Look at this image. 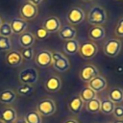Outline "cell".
I'll list each match as a JSON object with an SVG mask.
<instances>
[{"mask_svg":"<svg viewBox=\"0 0 123 123\" xmlns=\"http://www.w3.org/2000/svg\"><path fill=\"white\" fill-rule=\"evenodd\" d=\"M107 20V12L101 6H93L87 14V21L91 26H102Z\"/></svg>","mask_w":123,"mask_h":123,"instance_id":"obj_1","label":"cell"},{"mask_svg":"<svg viewBox=\"0 0 123 123\" xmlns=\"http://www.w3.org/2000/svg\"><path fill=\"white\" fill-rule=\"evenodd\" d=\"M52 65L59 72H64L69 69L70 62L68 59L61 52L55 51L52 53Z\"/></svg>","mask_w":123,"mask_h":123,"instance_id":"obj_2","label":"cell"},{"mask_svg":"<svg viewBox=\"0 0 123 123\" xmlns=\"http://www.w3.org/2000/svg\"><path fill=\"white\" fill-rule=\"evenodd\" d=\"M57 111L55 102L52 99L46 98L40 100L37 105V111L42 116H50Z\"/></svg>","mask_w":123,"mask_h":123,"instance_id":"obj_3","label":"cell"},{"mask_svg":"<svg viewBox=\"0 0 123 123\" xmlns=\"http://www.w3.org/2000/svg\"><path fill=\"white\" fill-rule=\"evenodd\" d=\"M18 79L22 84L25 85H35L38 80V73L36 68L34 67H27L24 68L19 72Z\"/></svg>","mask_w":123,"mask_h":123,"instance_id":"obj_4","label":"cell"},{"mask_svg":"<svg viewBox=\"0 0 123 123\" xmlns=\"http://www.w3.org/2000/svg\"><path fill=\"white\" fill-rule=\"evenodd\" d=\"M121 47H122V43L119 39L111 38L105 42L103 51H104L105 55L108 56L109 58H115L120 53Z\"/></svg>","mask_w":123,"mask_h":123,"instance_id":"obj_5","label":"cell"},{"mask_svg":"<svg viewBox=\"0 0 123 123\" xmlns=\"http://www.w3.org/2000/svg\"><path fill=\"white\" fill-rule=\"evenodd\" d=\"M78 52L83 59L89 60L97 54L98 47L93 41H85L79 45Z\"/></svg>","mask_w":123,"mask_h":123,"instance_id":"obj_6","label":"cell"},{"mask_svg":"<svg viewBox=\"0 0 123 123\" xmlns=\"http://www.w3.org/2000/svg\"><path fill=\"white\" fill-rule=\"evenodd\" d=\"M86 14L82 8L80 7H72L67 14H66V20L70 25H79L85 20Z\"/></svg>","mask_w":123,"mask_h":123,"instance_id":"obj_7","label":"cell"},{"mask_svg":"<svg viewBox=\"0 0 123 123\" xmlns=\"http://www.w3.org/2000/svg\"><path fill=\"white\" fill-rule=\"evenodd\" d=\"M34 59H35L36 64L38 67L46 68L52 65V53L49 50H46V49L39 50L36 54Z\"/></svg>","mask_w":123,"mask_h":123,"instance_id":"obj_8","label":"cell"},{"mask_svg":"<svg viewBox=\"0 0 123 123\" xmlns=\"http://www.w3.org/2000/svg\"><path fill=\"white\" fill-rule=\"evenodd\" d=\"M21 18H23L24 20H33L36 18V16L37 15L38 10H37V6L30 3V2H26L24 4H22V6L20 7L19 10Z\"/></svg>","mask_w":123,"mask_h":123,"instance_id":"obj_9","label":"cell"},{"mask_svg":"<svg viewBox=\"0 0 123 123\" xmlns=\"http://www.w3.org/2000/svg\"><path fill=\"white\" fill-rule=\"evenodd\" d=\"M97 75H99L98 68L94 64H91V63L84 65L79 72V78L83 82H86V83H88L91 79H93Z\"/></svg>","mask_w":123,"mask_h":123,"instance_id":"obj_10","label":"cell"},{"mask_svg":"<svg viewBox=\"0 0 123 123\" xmlns=\"http://www.w3.org/2000/svg\"><path fill=\"white\" fill-rule=\"evenodd\" d=\"M5 62H6V63L9 66L17 67V66H19L22 63L23 59H22L21 54H20L19 51L11 50V51H9L7 53V55L5 57Z\"/></svg>","mask_w":123,"mask_h":123,"instance_id":"obj_11","label":"cell"},{"mask_svg":"<svg viewBox=\"0 0 123 123\" xmlns=\"http://www.w3.org/2000/svg\"><path fill=\"white\" fill-rule=\"evenodd\" d=\"M42 27L49 34H53V33L58 32L61 29L62 23H61V20L57 16H49L44 20Z\"/></svg>","mask_w":123,"mask_h":123,"instance_id":"obj_12","label":"cell"},{"mask_svg":"<svg viewBox=\"0 0 123 123\" xmlns=\"http://www.w3.org/2000/svg\"><path fill=\"white\" fill-rule=\"evenodd\" d=\"M58 33H59V37L64 41L69 40V39H74L77 36L76 29L70 24L61 27V29L58 31Z\"/></svg>","mask_w":123,"mask_h":123,"instance_id":"obj_13","label":"cell"},{"mask_svg":"<svg viewBox=\"0 0 123 123\" xmlns=\"http://www.w3.org/2000/svg\"><path fill=\"white\" fill-rule=\"evenodd\" d=\"M44 88L49 92H58L62 88V81L58 76H50L44 83Z\"/></svg>","mask_w":123,"mask_h":123,"instance_id":"obj_14","label":"cell"},{"mask_svg":"<svg viewBox=\"0 0 123 123\" xmlns=\"http://www.w3.org/2000/svg\"><path fill=\"white\" fill-rule=\"evenodd\" d=\"M87 84H88L87 86L90 87L94 92L103 91L107 87V81L101 75H97L96 77H94L93 79H91Z\"/></svg>","mask_w":123,"mask_h":123,"instance_id":"obj_15","label":"cell"},{"mask_svg":"<svg viewBox=\"0 0 123 123\" xmlns=\"http://www.w3.org/2000/svg\"><path fill=\"white\" fill-rule=\"evenodd\" d=\"M106 37V31L103 26H92L88 30V37L91 41L97 42L104 39Z\"/></svg>","mask_w":123,"mask_h":123,"instance_id":"obj_16","label":"cell"},{"mask_svg":"<svg viewBox=\"0 0 123 123\" xmlns=\"http://www.w3.org/2000/svg\"><path fill=\"white\" fill-rule=\"evenodd\" d=\"M12 34L14 35H21L22 33H24L27 29L28 23L26 20H24L23 18H18L15 17L12 20V22L10 23Z\"/></svg>","mask_w":123,"mask_h":123,"instance_id":"obj_17","label":"cell"},{"mask_svg":"<svg viewBox=\"0 0 123 123\" xmlns=\"http://www.w3.org/2000/svg\"><path fill=\"white\" fill-rule=\"evenodd\" d=\"M0 119L5 123H14L17 119V112L13 108H6L1 111Z\"/></svg>","mask_w":123,"mask_h":123,"instance_id":"obj_18","label":"cell"},{"mask_svg":"<svg viewBox=\"0 0 123 123\" xmlns=\"http://www.w3.org/2000/svg\"><path fill=\"white\" fill-rule=\"evenodd\" d=\"M68 109L72 113H79L81 112L83 107H84V102L80 98L79 95H74L72 96L69 101H68Z\"/></svg>","mask_w":123,"mask_h":123,"instance_id":"obj_19","label":"cell"},{"mask_svg":"<svg viewBox=\"0 0 123 123\" xmlns=\"http://www.w3.org/2000/svg\"><path fill=\"white\" fill-rule=\"evenodd\" d=\"M16 92L12 89L7 88L0 92V103L5 105H11L16 100Z\"/></svg>","mask_w":123,"mask_h":123,"instance_id":"obj_20","label":"cell"},{"mask_svg":"<svg viewBox=\"0 0 123 123\" xmlns=\"http://www.w3.org/2000/svg\"><path fill=\"white\" fill-rule=\"evenodd\" d=\"M36 37L34 36V34H32L31 32H24L21 35H19V44L21 47L23 48H28V47H32L35 43Z\"/></svg>","mask_w":123,"mask_h":123,"instance_id":"obj_21","label":"cell"},{"mask_svg":"<svg viewBox=\"0 0 123 123\" xmlns=\"http://www.w3.org/2000/svg\"><path fill=\"white\" fill-rule=\"evenodd\" d=\"M108 99L111 100L114 105L121 104L123 102V89L120 87H111L108 93Z\"/></svg>","mask_w":123,"mask_h":123,"instance_id":"obj_22","label":"cell"},{"mask_svg":"<svg viewBox=\"0 0 123 123\" xmlns=\"http://www.w3.org/2000/svg\"><path fill=\"white\" fill-rule=\"evenodd\" d=\"M79 41L74 39H69V40H65L63 42L62 45V50L65 54L67 55H75L78 53V49H79Z\"/></svg>","mask_w":123,"mask_h":123,"instance_id":"obj_23","label":"cell"},{"mask_svg":"<svg viewBox=\"0 0 123 123\" xmlns=\"http://www.w3.org/2000/svg\"><path fill=\"white\" fill-rule=\"evenodd\" d=\"M100 105H101L100 100L95 97V98H93V99H91L86 103V110L89 113L96 114V113L100 112Z\"/></svg>","mask_w":123,"mask_h":123,"instance_id":"obj_24","label":"cell"},{"mask_svg":"<svg viewBox=\"0 0 123 123\" xmlns=\"http://www.w3.org/2000/svg\"><path fill=\"white\" fill-rule=\"evenodd\" d=\"M100 111L104 114H111L112 111H113V109H114V104L109 100L108 98H105V99H102V101H100Z\"/></svg>","mask_w":123,"mask_h":123,"instance_id":"obj_25","label":"cell"},{"mask_svg":"<svg viewBox=\"0 0 123 123\" xmlns=\"http://www.w3.org/2000/svg\"><path fill=\"white\" fill-rule=\"evenodd\" d=\"M79 96H80V98L82 99V101L84 103H86L89 100H91V99H93V98L96 97V92H94L90 87L85 86V87H83L81 89Z\"/></svg>","mask_w":123,"mask_h":123,"instance_id":"obj_26","label":"cell"},{"mask_svg":"<svg viewBox=\"0 0 123 123\" xmlns=\"http://www.w3.org/2000/svg\"><path fill=\"white\" fill-rule=\"evenodd\" d=\"M24 120L26 123H42L41 115L37 111H28L24 116Z\"/></svg>","mask_w":123,"mask_h":123,"instance_id":"obj_27","label":"cell"},{"mask_svg":"<svg viewBox=\"0 0 123 123\" xmlns=\"http://www.w3.org/2000/svg\"><path fill=\"white\" fill-rule=\"evenodd\" d=\"M12 42L10 37H2L0 36V52H5V51H11L12 50Z\"/></svg>","mask_w":123,"mask_h":123,"instance_id":"obj_28","label":"cell"},{"mask_svg":"<svg viewBox=\"0 0 123 123\" xmlns=\"http://www.w3.org/2000/svg\"><path fill=\"white\" fill-rule=\"evenodd\" d=\"M34 86H31V85H25V84H22L21 86H19L17 87V93L21 96H28L30 95L31 93H33L34 91Z\"/></svg>","mask_w":123,"mask_h":123,"instance_id":"obj_29","label":"cell"},{"mask_svg":"<svg viewBox=\"0 0 123 123\" xmlns=\"http://www.w3.org/2000/svg\"><path fill=\"white\" fill-rule=\"evenodd\" d=\"M12 35V31L11 28V25L9 22H2L0 26V36L10 37Z\"/></svg>","mask_w":123,"mask_h":123,"instance_id":"obj_30","label":"cell"},{"mask_svg":"<svg viewBox=\"0 0 123 123\" xmlns=\"http://www.w3.org/2000/svg\"><path fill=\"white\" fill-rule=\"evenodd\" d=\"M34 36H35V37H37V38H38L40 40H43V39H46L50 36V34L43 27H37L36 29V31H35V35Z\"/></svg>","mask_w":123,"mask_h":123,"instance_id":"obj_31","label":"cell"},{"mask_svg":"<svg viewBox=\"0 0 123 123\" xmlns=\"http://www.w3.org/2000/svg\"><path fill=\"white\" fill-rule=\"evenodd\" d=\"M20 54H21V57L23 60L25 61H32L34 59V51L32 49V47H28V48H23L21 51H20Z\"/></svg>","mask_w":123,"mask_h":123,"instance_id":"obj_32","label":"cell"},{"mask_svg":"<svg viewBox=\"0 0 123 123\" xmlns=\"http://www.w3.org/2000/svg\"><path fill=\"white\" fill-rule=\"evenodd\" d=\"M114 34L119 37H123V17L118 19L116 27L114 29Z\"/></svg>","mask_w":123,"mask_h":123,"instance_id":"obj_33","label":"cell"},{"mask_svg":"<svg viewBox=\"0 0 123 123\" xmlns=\"http://www.w3.org/2000/svg\"><path fill=\"white\" fill-rule=\"evenodd\" d=\"M112 114L116 119H123V106L121 105H116L114 106Z\"/></svg>","mask_w":123,"mask_h":123,"instance_id":"obj_34","label":"cell"},{"mask_svg":"<svg viewBox=\"0 0 123 123\" xmlns=\"http://www.w3.org/2000/svg\"><path fill=\"white\" fill-rule=\"evenodd\" d=\"M42 1H43V0H28V2H30V3H32V4L36 5V6L39 5V4H40Z\"/></svg>","mask_w":123,"mask_h":123,"instance_id":"obj_35","label":"cell"},{"mask_svg":"<svg viewBox=\"0 0 123 123\" xmlns=\"http://www.w3.org/2000/svg\"><path fill=\"white\" fill-rule=\"evenodd\" d=\"M63 123H79V122L74 118H68L65 121H63Z\"/></svg>","mask_w":123,"mask_h":123,"instance_id":"obj_36","label":"cell"},{"mask_svg":"<svg viewBox=\"0 0 123 123\" xmlns=\"http://www.w3.org/2000/svg\"><path fill=\"white\" fill-rule=\"evenodd\" d=\"M14 123H26V121L24 120V118H21V119H16Z\"/></svg>","mask_w":123,"mask_h":123,"instance_id":"obj_37","label":"cell"},{"mask_svg":"<svg viewBox=\"0 0 123 123\" xmlns=\"http://www.w3.org/2000/svg\"><path fill=\"white\" fill-rule=\"evenodd\" d=\"M112 123H123V119H115Z\"/></svg>","mask_w":123,"mask_h":123,"instance_id":"obj_38","label":"cell"},{"mask_svg":"<svg viewBox=\"0 0 123 123\" xmlns=\"http://www.w3.org/2000/svg\"><path fill=\"white\" fill-rule=\"evenodd\" d=\"M117 71H118L119 73H121V72L123 71V67H122V66H121V67H118V68H117Z\"/></svg>","mask_w":123,"mask_h":123,"instance_id":"obj_39","label":"cell"},{"mask_svg":"<svg viewBox=\"0 0 123 123\" xmlns=\"http://www.w3.org/2000/svg\"><path fill=\"white\" fill-rule=\"evenodd\" d=\"M84 2H91V1H94V0H83Z\"/></svg>","mask_w":123,"mask_h":123,"instance_id":"obj_40","label":"cell"},{"mask_svg":"<svg viewBox=\"0 0 123 123\" xmlns=\"http://www.w3.org/2000/svg\"><path fill=\"white\" fill-rule=\"evenodd\" d=\"M0 123H5V122H4V121H2V120L0 119Z\"/></svg>","mask_w":123,"mask_h":123,"instance_id":"obj_41","label":"cell"},{"mask_svg":"<svg viewBox=\"0 0 123 123\" xmlns=\"http://www.w3.org/2000/svg\"><path fill=\"white\" fill-rule=\"evenodd\" d=\"M1 24H2V20H1V18H0V26H1Z\"/></svg>","mask_w":123,"mask_h":123,"instance_id":"obj_42","label":"cell"}]
</instances>
